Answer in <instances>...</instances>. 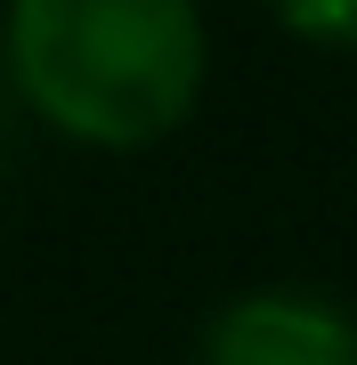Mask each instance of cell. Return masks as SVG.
Wrapping results in <instances>:
<instances>
[{"mask_svg":"<svg viewBox=\"0 0 357 365\" xmlns=\"http://www.w3.org/2000/svg\"><path fill=\"white\" fill-rule=\"evenodd\" d=\"M9 90L49 138L146 155L179 138L212 81L203 0H0Z\"/></svg>","mask_w":357,"mask_h":365,"instance_id":"1","label":"cell"},{"mask_svg":"<svg viewBox=\"0 0 357 365\" xmlns=\"http://www.w3.org/2000/svg\"><path fill=\"white\" fill-rule=\"evenodd\" d=\"M195 365H357V309L317 284H252L212 309Z\"/></svg>","mask_w":357,"mask_h":365,"instance_id":"2","label":"cell"},{"mask_svg":"<svg viewBox=\"0 0 357 365\" xmlns=\"http://www.w3.org/2000/svg\"><path fill=\"white\" fill-rule=\"evenodd\" d=\"M284 41L301 49H325V57H357V0H268Z\"/></svg>","mask_w":357,"mask_h":365,"instance_id":"3","label":"cell"},{"mask_svg":"<svg viewBox=\"0 0 357 365\" xmlns=\"http://www.w3.org/2000/svg\"><path fill=\"white\" fill-rule=\"evenodd\" d=\"M16 130H25V106H16V90H9V57H0V163H9Z\"/></svg>","mask_w":357,"mask_h":365,"instance_id":"4","label":"cell"}]
</instances>
